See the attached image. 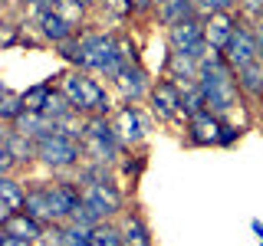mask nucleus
<instances>
[{
  "instance_id": "f257e3e1",
  "label": "nucleus",
  "mask_w": 263,
  "mask_h": 246,
  "mask_svg": "<svg viewBox=\"0 0 263 246\" xmlns=\"http://www.w3.org/2000/svg\"><path fill=\"white\" fill-rule=\"evenodd\" d=\"M72 66L112 82L122 69H125V66L119 63V53H115V33L79 30L76 33V59H72Z\"/></svg>"
},
{
  "instance_id": "f03ea898",
  "label": "nucleus",
  "mask_w": 263,
  "mask_h": 246,
  "mask_svg": "<svg viewBox=\"0 0 263 246\" xmlns=\"http://www.w3.org/2000/svg\"><path fill=\"white\" fill-rule=\"evenodd\" d=\"M56 89L69 98V105L76 109L79 115H109L112 112V98H109V89L99 82V76L86 69H66L60 82H56Z\"/></svg>"
},
{
  "instance_id": "7ed1b4c3",
  "label": "nucleus",
  "mask_w": 263,
  "mask_h": 246,
  "mask_svg": "<svg viewBox=\"0 0 263 246\" xmlns=\"http://www.w3.org/2000/svg\"><path fill=\"white\" fill-rule=\"evenodd\" d=\"M128 148L119 141L109 115H86L82 118V161H99V164H119Z\"/></svg>"
},
{
  "instance_id": "20e7f679",
  "label": "nucleus",
  "mask_w": 263,
  "mask_h": 246,
  "mask_svg": "<svg viewBox=\"0 0 263 246\" xmlns=\"http://www.w3.org/2000/svg\"><path fill=\"white\" fill-rule=\"evenodd\" d=\"M82 141L76 138L56 135V131H46V135L36 138V164H43L53 174H69L82 164Z\"/></svg>"
},
{
  "instance_id": "39448f33",
  "label": "nucleus",
  "mask_w": 263,
  "mask_h": 246,
  "mask_svg": "<svg viewBox=\"0 0 263 246\" xmlns=\"http://www.w3.org/2000/svg\"><path fill=\"white\" fill-rule=\"evenodd\" d=\"M82 187V207L92 210L99 220H115L122 217V207H125V194H122V187L112 180V174L105 177H96L89 180V184H79Z\"/></svg>"
},
{
  "instance_id": "423d86ee",
  "label": "nucleus",
  "mask_w": 263,
  "mask_h": 246,
  "mask_svg": "<svg viewBox=\"0 0 263 246\" xmlns=\"http://www.w3.org/2000/svg\"><path fill=\"white\" fill-rule=\"evenodd\" d=\"M49 210H53V223H66L72 217V210L82 203V187L76 177H60V180H43Z\"/></svg>"
},
{
  "instance_id": "0eeeda50",
  "label": "nucleus",
  "mask_w": 263,
  "mask_h": 246,
  "mask_svg": "<svg viewBox=\"0 0 263 246\" xmlns=\"http://www.w3.org/2000/svg\"><path fill=\"white\" fill-rule=\"evenodd\" d=\"M164 36H168V49H178V53H187L194 59H201L208 53V43H204V20L201 16H187V20L175 23V27H164Z\"/></svg>"
},
{
  "instance_id": "6e6552de",
  "label": "nucleus",
  "mask_w": 263,
  "mask_h": 246,
  "mask_svg": "<svg viewBox=\"0 0 263 246\" xmlns=\"http://www.w3.org/2000/svg\"><path fill=\"white\" fill-rule=\"evenodd\" d=\"M148 105H152V115L158 121L181 118V86L175 79H168V76L155 79L152 89H148Z\"/></svg>"
},
{
  "instance_id": "1a4fd4ad",
  "label": "nucleus",
  "mask_w": 263,
  "mask_h": 246,
  "mask_svg": "<svg viewBox=\"0 0 263 246\" xmlns=\"http://www.w3.org/2000/svg\"><path fill=\"white\" fill-rule=\"evenodd\" d=\"M112 128H115V135H119V141L125 148H138L148 138V118L142 115V109H138L135 102H125L112 115Z\"/></svg>"
},
{
  "instance_id": "9d476101",
  "label": "nucleus",
  "mask_w": 263,
  "mask_h": 246,
  "mask_svg": "<svg viewBox=\"0 0 263 246\" xmlns=\"http://www.w3.org/2000/svg\"><path fill=\"white\" fill-rule=\"evenodd\" d=\"M220 125H224L220 115L201 109V112H194L191 118L184 121V141L191 145V148H217Z\"/></svg>"
},
{
  "instance_id": "9b49d317",
  "label": "nucleus",
  "mask_w": 263,
  "mask_h": 246,
  "mask_svg": "<svg viewBox=\"0 0 263 246\" xmlns=\"http://www.w3.org/2000/svg\"><path fill=\"white\" fill-rule=\"evenodd\" d=\"M220 53H224V59H227L230 69H240V66L260 59L257 39H253V27H250V23H247V20L237 23V30H234V36H230V43L220 49Z\"/></svg>"
},
{
  "instance_id": "f8f14e48",
  "label": "nucleus",
  "mask_w": 263,
  "mask_h": 246,
  "mask_svg": "<svg viewBox=\"0 0 263 246\" xmlns=\"http://www.w3.org/2000/svg\"><path fill=\"white\" fill-rule=\"evenodd\" d=\"M30 23H33L36 36L43 39L46 46H56V43H63V39H69V36H76V33H79L63 13H56V7H53V10H43V13H33Z\"/></svg>"
},
{
  "instance_id": "ddd939ff",
  "label": "nucleus",
  "mask_w": 263,
  "mask_h": 246,
  "mask_svg": "<svg viewBox=\"0 0 263 246\" xmlns=\"http://www.w3.org/2000/svg\"><path fill=\"white\" fill-rule=\"evenodd\" d=\"M0 148L16 161V168H30L36 164V141L27 135H20L10 121H0Z\"/></svg>"
},
{
  "instance_id": "4468645a",
  "label": "nucleus",
  "mask_w": 263,
  "mask_h": 246,
  "mask_svg": "<svg viewBox=\"0 0 263 246\" xmlns=\"http://www.w3.org/2000/svg\"><path fill=\"white\" fill-rule=\"evenodd\" d=\"M112 86L119 89L122 102H142L148 98V89H152V79H148L145 66H125L119 76L112 79Z\"/></svg>"
},
{
  "instance_id": "2eb2a0df",
  "label": "nucleus",
  "mask_w": 263,
  "mask_h": 246,
  "mask_svg": "<svg viewBox=\"0 0 263 246\" xmlns=\"http://www.w3.org/2000/svg\"><path fill=\"white\" fill-rule=\"evenodd\" d=\"M237 23H240L237 10H224V13L204 16V43H208V49H224L230 43V36H234Z\"/></svg>"
},
{
  "instance_id": "dca6fc26",
  "label": "nucleus",
  "mask_w": 263,
  "mask_h": 246,
  "mask_svg": "<svg viewBox=\"0 0 263 246\" xmlns=\"http://www.w3.org/2000/svg\"><path fill=\"white\" fill-rule=\"evenodd\" d=\"M197 72H201V59H194V56H187V53H178V49H171L168 63L161 66V76L175 79L178 86H184V82H197Z\"/></svg>"
},
{
  "instance_id": "f3484780",
  "label": "nucleus",
  "mask_w": 263,
  "mask_h": 246,
  "mask_svg": "<svg viewBox=\"0 0 263 246\" xmlns=\"http://www.w3.org/2000/svg\"><path fill=\"white\" fill-rule=\"evenodd\" d=\"M4 233H10V236H20V240H30V243H40L43 240V233H46V223H40V220H33L27 210H13L10 217L4 220Z\"/></svg>"
},
{
  "instance_id": "a211bd4d",
  "label": "nucleus",
  "mask_w": 263,
  "mask_h": 246,
  "mask_svg": "<svg viewBox=\"0 0 263 246\" xmlns=\"http://www.w3.org/2000/svg\"><path fill=\"white\" fill-rule=\"evenodd\" d=\"M234 76H237V89H240L243 98L263 102V59H253L240 66V69H234Z\"/></svg>"
},
{
  "instance_id": "6ab92c4d",
  "label": "nucleus",
  "mask_w": 263,
  "mask_h": 246,
  "mask_svg": "<svg viewBox=\"0 0 263 246\" xmlns=\"http://www.w3.org/2000/svg\"><path fill=\"white\" fill-rule=\"evenodd\" d=\"M119 227H122V246H152V230L138 210H125Z\"/></svg>"
},
{
  "instance_id": "aec40b11",
  "label": "nucleus",
  "mask_w": 263,
  "mask_h": 246,
  "mask_svg": "<svg viewBox=\"0 0 263 246\" xmlns=\"http://www.w3.org/2000/svg\"><path fill=\"white\" fill-rule=\"evenodd\" d=\"M23 210L30 213L33 220H40V223H53V210H49V197H46V187L43 180H33L27 187V197H23Z\"/></svg>"
},
{
  "instance_id": "412c9836",
  "label": "nucleus",
  "mask_w": 263,
  "mask_h": 246,
  "mask_svg": "<svg viewBox=\"0 0 263 246\" xmlns=\"http://www.w3.org/2000/svg\"><path fill=\"white\" fill-rule=\"evenodd\" d=\"M152 16L161 23V27H175V23L187 20V16H197L194 13V0H164L152 10Z\"/></svg>"
},
{
  "instance_id": "4be33fe9",
  "label": "nucleus",
  "mask_w": 263,
  "mask_h": 246,
  "mask_svg": "<svg viewBox=\"0 0 263 246\" xmlns=\"http://www.w3.org/2000/svg\"><path fill=\"white\" fill-rule=\"evenodd\" d=\"M10 125L20 131V135L33 138V141H36L40 135H46V131H53V121H49L43 112H20V115L10 121Z\"/></svg>"
},
{
  "instance_id": "5701e85b",
  "label": "nucleus",
  "mask_w": 263,
  "mask_h": 246,
  "mask_svg": "<svg viewBox=\"0 0 263 246\" xmlns=\"http://www.w3.org/2000/svg\"><path fill=\"white\" fill-rule=\"evenodd\" d=\"M23 197H27V180H20L13 174L0 177V200H4L10 210H23Z\"/></svg>"
},
{
  "instance_id": "b1692460",
  "label": "nucleus",
  "mask_w": 263,
  "mask_h": 246,
  "mask_svg": "<svg viewBox=\"0 0 263 246\" xmlns=\"http://www.w3.org/2000/svg\"><path fill=\"white\" fill-rule=\"evenodd\" d=\"M89 246H122V227L115 220H102L89 230Z\"/></svg>"
},
{
  "instance_id": "393cba45",
  "label": "nucleus",
  "mask_w": 263,
  "mask_h": 246,
  "mask_svg": "<svg viewBox=\"0 0 263 246\" xmlns=\"http://www.w3.org/2000/svg\"><path fill=\"white\" fill-rule=\"evenodd\" d=\"M72 112H76V109H72V105H69V98H66V95L60 92V89L53 86V92H49L46 105H43V115H46V118H49V121H53V125H56V121L69 118Z\"/></svg>"
},
{
  "instance_id": "a878e982",
  "label": "nucleus",
  "mask_w": 263,
  "mask_h": 246,
  "mask_svg": "<svg viewBox=\"0 0 263 246\" xmlns=\"http://www.w3.org/2000/svg\"><path fill=\"white\" fill-rule=\"evenodd\" d=\"M49 92H53V82H36V86L27 89V92H20V98H23V112H43Z\"/></svg>"
},
{
  "instance_id": "bb28decb",
  "label": "nucleus",
  "mask_w": 263,
  "mask_h": 246,
  "mask_svg": "<svg viewBox=\"0 0 263 246\" xmlns=\"http://www.w3.org/2000/svg\"><path fill=\"white\" fill-rule=\"evenodd\" d=\"M115 53H119V63H122V66H142L138 43L128 36V33H115Z\"/></svg>"
},
{
  "instance_id": "cd10ccee",
  "label": "nucleus",
  "mask_w": 263,
  "mask_h": 246,
  "mask_svg": "<svg viewBox=\"0 0 263 246\" xmlns=\"http://www.w3.org/2000/svg\"><path fill=\"white\" fill-rule=\"evenodd\" d=\"M20 112H23V98H20V92H13V89L0 86V121H13Z\"/></svg>"
},
{
  "instance_id": "c85d7f7f",
  "label": "nucleus",
  "mask_w": 263,
  "mask_h": 246,
  "mask_svg": "<svg viewBox=\"0 0 263 246\" xmlns=\"http://www.w3.org/2000/svg\"><path fill=\"white\" fill-rule=\"evenodd\" d=\"M240 0H194V13L201 16H211V13H224V10H237Z\"/></svg>"
},
{
  "instance_id": "c756f323",
  "label": "nucleus",
  "mask_w": 263,
  "mask_h": 246,
  "mask_svg": "<svg viewBox=\"0 0 263 246\" xmlns=\"http://www.w3.org/2000/svg\"><path fill=\"white\" fill-rule=\"evenodd\" d=\"M56 13H63L76 30H82V27H86V13L89 10H86V7H79V4H69V0H56Z\"/></svg>"
},
{
  "instance_id": "7c9ffc66",
  "label": "nucleus",
  "mask_w": 263,
  "mask_h": 246,
  "mask_svg": "<svg viewBox=\"0 0 263 246\" xmlns=\"http://www.w3.org/2000/svg\"><path fill=\"white\" fill-rule=\"evenodd\" d=\"M23 36V27L16 20H4L0 16V46H16Z\"/></svg>"
},
{
  "instance_id": "2f4dec72",
  "label": "nucleus",
  "mask_w": 263,
  "mask_h": 246,
  "mask_svg": "<svg viewBox=\"0 0 263 246\" xmlns=\"http://www.w3.org/2000/svg\"><path fill=\"white\" fill-rule=\"evenodd\" d=\"M99 4H102V10L112 16V20H132V4L128 0H99Z\"/></svg>"
},
{
  "instance_id": "473e14b6",
  "label": "nucleus",
  "mask_w": 263,
  "mask_h": 246,
  "mask_svg": "<svg viewBox=\"0 0 263 246\" xmlns=\"http://www.w3.org/2000/svg\"><path fill=\"white\" fill-rule=\"evenodd\" d=\"M240 138H243V128L224 118V125H220V138H217V148H234Z\"/></svg>"
},
{
  "instance_id": "72a5a7b5",
  "label": "nucleus",
  "mask_w": 263,
  "mask_h": 246,
  "mask_svg": "<svg viewBox=\"0 0 263 246\" xmlns=\"http://www.w3.org/2000/svg\"><path fill=\"white\" fill-rule=\"evenodd\" d=\"M237 16L247 20V23L260 20L263 16V0H240V4H237Z\"/></svg>"
},
{
  "instance_id": "f704fd0d",
  "label": "nucleus",
  "mask_w": 263,
  "mask_h": 246,
  "mask_svg": "<svg viewBox=\"0 0 263 246\" xmlns=\"http://www.w3.org/2000/svg\"><path fill=\"white\" fill-rule=\"evenodd\" d=\"M10 4L16 7V10H23L27 16H33V13L53 10V7H56V0H10Z\"/></svg>"
},
{
  "instance_id": "c9c22d12",
  "label": "nucleus",
  "mask_w": 263,
  "mask_h": 246,
  "mask_svg": "<svg viewBox=\"0 0 263 246\" xmlns=\"http://www.w3.org/2000/svg\"><path fill=\"white\" fill-rule=\"evenodd\" d=\"M132 158H135V161H122L119 168H122V174H128L132 180H135V177L145 171V164H148V161H145V154H132Z\"/></svg>"
},
{
  "instance_id": "e433bc0d",
  "label": "nucleus",
  "mask_w": 263,
  "mask_h": 246,
  "mask_svg": "<svg viewBox=\"0 0 263 246\" xmlns=\"http://www.w3.org/2000/svg\"><path fill=\"white\" fill-rule=\"evenodd\" d=\"M128 4H132V13L135 16H152V10H155L152 0H128Z\"/></svg>"
},
{
  "instance_id": "4c0bfd02",
  "label": "nucleus",
  "mask_w": 263,
  "mask_h": 246,
  "mask_svg": "<svg viewBox=\"0 0 263 246\" xmlns=\"http://www.w3.org/2000/svg\"><path fill=\"white\" fill-rule=\"evenodd\" d=\"M13 171H16V161L4 151V148H0V177H4V174H13Z\"/></svg>"
},
{
  "instance_id": "58836bf2",
  "label": "nucleus",
  "mask_w": 263,
  "mask_h": 246,
  "mask_svg": "<svg viewBox=\"0 0 263 246\" xmlns=\"http://www.w3.org/2000/svg\"><path fill=\"white\" fill-rule=\"evenodd\" d=\"M0 246H36V243L20 240V236H10V233H4V230H0Z\"/></svg>"
},
{
  "instance_id": "ea45409f",
  "label": "nucleus",
  "mask_w": 263,
  "mask_h": 246,
  "mask_svg": "<svg viewBox=\"0 0 263 246\" xmlns=\"http://www.w3.org/2000/svg\"><path fill=\"white\" fill-rule=\"evenodd\" d=\"M250 27H253V39H257V53H260V59H263V16H260V20H253Z\"/></svg>"
},
{
  "instance_id": "a19ab883",
  "label": "nucleus",
  "mask_w": 263,
  "mask_h": 246,
  "mask_svg": "<svg viewBox=\"0 0 263 246\" xmlns=\"http://www.w3.org/2000/svg\"><path fill=\"white\" fill-rule=\"evenodd\" d=\"M250 230H253V236H257V240H260V246H263V223H260L257 217L250 220Z\"/></svg>"
},
{
  "instance_id": "79ce46f5",
  "label": "nucleus",
  "mask_w": 263,
  "mask_h": 246,
  "mask_svg": "<svg viewBox=\"0 0 263 246\" xmlns=\"http://www.w3.org/2000/svg\"><path fill=\"white\" fill-rule=\"evenodd\" d=\"M10 213H13V210H10V207H7V203H4V200H0V227H4V220H7V217H10Z\"/></svg>"
},
{
  "instance_id": "37998d69",
  "label": "nucleus",
  "mask_w": 263,
  "mask_h": 246,
  "mask_svg": "<svg viewBox=\"0 0 263 246\" xmlns=\"http://www.w3.org/2000/svg\"><path fill=\"white\" fill-rule=\"evenodd\" d=\"M69 4H79V7H86V10H92L99 0H69Z\"/></svg>"
},
{
  "instance_id": "c03bdc74",
  "label": "nucleus",
  "mask_w": 263,
  "mask_h": 246,
  "mask_svg": "<svg viewBox=\"0 0 263 246\" xmlns=\"http://www.w3.org/2000/svg\"><path fill=\"white\" fill-rule=\"evenodd\" d=\"M0 16H4V0H0Z\"/></svg>"
},
{
  "instance_id": "a18cd8bd",
  "label": "nucleus",
  "mask_w": 263,
  "mask_h": 246,
  "mask_svg": "<svg viewBox=\"0 0 263 246\" xmlns=\"http://www.w3.org/2000/svg\"><path fill=\"white\" fill-rule=\"evenodd\" d=\"M152 4H155V7H158V4H164V0H152Z\"/></svg>"
},
{
  "instance_id": "49530a36",
  "label": "nucleus",
  "mask_w": 263,
  "mask_h": 246,
  "mask_svg": "<svg viewBox=\"0 0 263 246\" xmlns=\"http://www.w3.org/2000/svg\"><path fill=\"white\" fill-rule=\"evenodd\" d=\"M260 118H263V102H260Z\"/></svg>"
},
{
  "instance_id": "de8ad7c7",
  "label": "nucleus",
  "mask_w": 263,
  "mask_h": 246,
  "mask_svg": "<svg viewBox=\"0 0 263 246\" xmlns=\"http://www.w3.org/2000/svg\"><path fill=\"white\" fill-rule=\"evenodd\" d=\"M79 246H89V243H79Z\"/></svg>"
}]
</instances>
